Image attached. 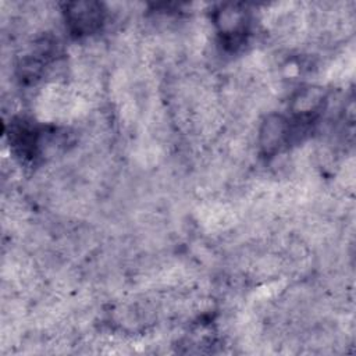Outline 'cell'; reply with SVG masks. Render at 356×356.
Instances as JSON below:
<instances>
[{
  "label": "cell",
  "instance_id": "1",
  "mask_svg": "<svg viewBox=\"0 0 356 356\" xmlns=\"http://www.w3.org/2000/svg\"><path fill=\"white\" fill-rule=\"evenodd\" d=\"M67 18L76 32L88 33L102 24L103 11L96 3H74L68 6Z\"/></svg>",
  "mask_w": 356,
  "mask_h": 356
}]
</instances>
